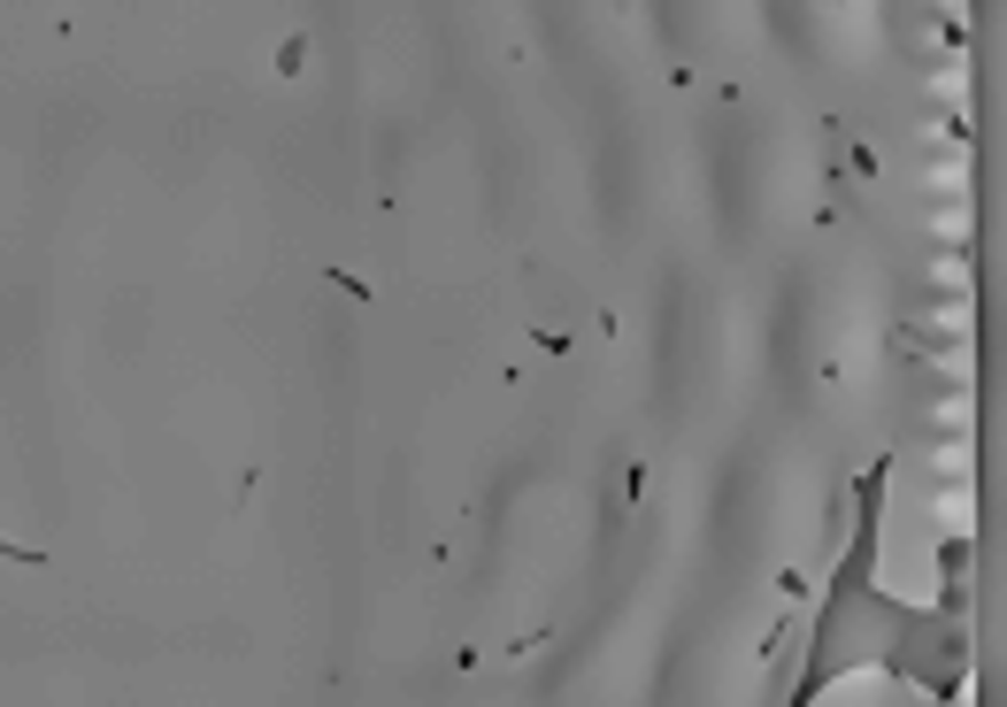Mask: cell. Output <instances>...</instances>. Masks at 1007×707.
<instances>
[{
	"label": "cell",
	"instance_id": "cell-1",
	"mask_svg": "<svg viewBox=\"0 0 1007 707\" xmlns=\"http://www.w3.org/2000/svg\"><path fill=\"white\" fill-rule=\"evenodd\" d=\"M931 423L954 431V439H977V384H954V392L931 408Z\"/></svg>",
	"mask_w": 1007,
	"mask_h": 707
},
{
	"label": "cell",
	"instance_id": "cell-4",
	"mask_svg": "<svg viewBox=\"0 0 1007 707\" xmlns=\"http://www.w3.org/2000/svg\"><path fill=\"white\" fill-rule=\"evenodd\" d=\"M923 331H938V339H969V331H977V308H969V300H938V308L923 316Z\"/></svg>",
	"mask_w": 1007,
	"mask_h": 707
},
{
	"label": "cell",
	"instance_id": "cell-7",
	"mask_svg": "<svg viewBox=\"0 0 1007 707\" xmlns=\"http://www.w3.org/2000/svg\"><path fill=\"white\" fill-rule=\"evenodd\" d=\"M931 192H938V200H969V162H962V155L931 162Z\"/></svg>",
	"mask_w": 1007,
	"mask_h": 707
},
{
	"label": "cell",
	"instance_id": "cell-8",
	"mask_svg": "<svg viewBox=\"0 0 1007 707\" xmlns=\"http://www.w3.org/2000/svg\"><path fill=\"white\" fill-rule=\"evenodd\" d=\"M931 462H938L946 477H969V469H977V439H946V446H938Z\"/></svg>",
	"mask_w": 1007,
	"mask_h": 707
},
{
	"label": "cell",
	"instance_id": "cell-10",
	"mask_svg": "<svg viewBox=\"0 0 1007 707\" xmlns=\"http://www.w3.org/2000/svg\"><path fill=\"white\" fill-rule=\"evenodd\" d=\"M938 8H946V15H954V23H969V0H938Z\"/></svg>",
	"mask_w": 1007,
	"mask_h": 707
},
{
	"label": "cell",
	"instance_id": "cell-6",
	"mask_svg": "<svg viewBox=\"0 0 1007 707\" xmlns=\"http://www.w3.org/2000/svg\"><path fill=\"white\" fill-rule=\"evenodd\" d=\"M931 285H946L954 300H969V293H977V270H969L962 254H938V262H931Z\"/></svg>",
	"mask_w": 1007,
	"mask_h": 707
},
{
	"label": "cell",
	"instance_id": "cell-2",
	"mask_svg": "<svg viewBox=\"0 0 1007 707\" xmlns=\"http://www.w3.org/2000/svg\"><path fill=\"white\" fill-rule=\"evenodd\" d=\"M931 231H938L946 246H969V239H977V208H969V200H938Z\"/></svg>",
	"mask_w": 1007,
	"mask_h": 707
},
{
	"label": "cell",
	"instance_id": "cell-5",
	"mask_svg": "<svg viewBox=\"0 0 1007 707\" xmlns=\"http://www.w3.org/2000/svg\"><path fill=\"white\" fill-rule=\"evenodd\" d=\"M938 530H954V538L977 530V493H969V485H954V493L938 500Z\"/></svg>",
	"mask_w": 1007,
	"mask_h": 707
},
{
	"label": "cell",
	"instance_id": "cell-3",
	"mask_svg": "<svg viewBox=\"0 0 1007 707\" xmlns=\"http://www.w3.org/2000/svg\"><path fill=\"white\" fill-rule=\"evenodd\" d=\"M931 361H938V377H946V384H977V339H946Z\"/></svg>",
	"mask_w": 1007,
	"mask_h": 707
},
{
	"label": "cell",
	"instance_id": "cell-9",
	"mask_svg": "<svg viewBox=\"0 0 1007 707\" xmlns=\"http://www.w3.org/2000/svg\"><path fill=\"white\" fill-rule=\"evenodd\" d=\"M938 93H946V101H969V70H938Z\"/></svg>",
	"mask_w": 1007,
	"mask_h": 707
}]
</instances>
